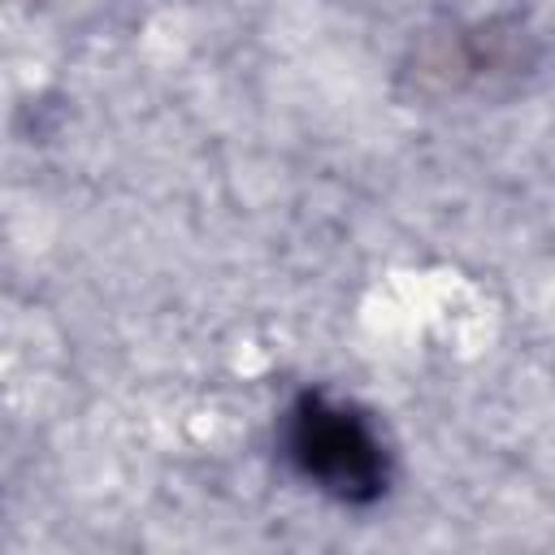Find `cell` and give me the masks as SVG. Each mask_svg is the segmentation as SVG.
I'll use <instances>...</instances> for the list:
<instances>
[{
  "instance_id": "cell-1",
  "label": "cell",
  "mask_w": 555,
  "mask_h": 555,
  "mask_svg": "<svg viewBox=\"0 0 555 555\" xmlns=\"http://www.w3.org/2000/svg\"><path fill=\"white\" fill-rule=\"evenodd\" d=\"M282 451L291 468L321 494L364 507L390 486V451L377 425L325 390H304L282 416Z\"/></svg>"
}]
</instances>
